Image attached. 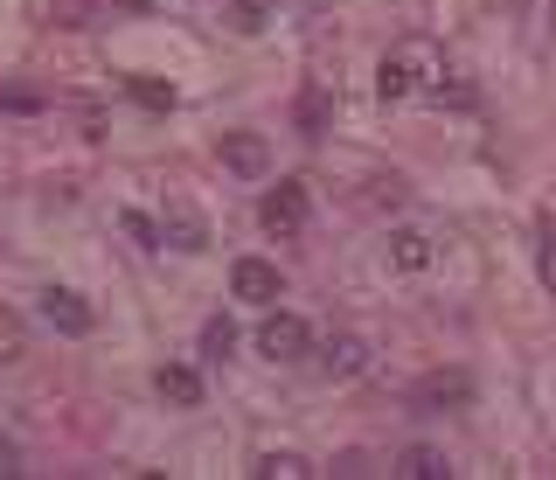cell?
Returning <instances> with one entry per match:
<instances>
[{"label":"cell","instance_id":"cell-1","mask_svg":"<svg viewBox=\"0 0 556 480\" xmlns=\"http://www.w3.org/2000/svg\"><path fill=\"white\" fill-rule=\"evenodd\" d=\"M439 77H445V56L431 49L425 36H410V42H396L390 56H382V71H376V91L390 98H417V91H439Z\"/></svg>","mask_w":556,"mask_h":480},{"label":"cell","instance_id":"cell-2","mask_svg":"<svg viewBox=\"0 0 556 480\" xmlns=\"http://www.w3.org/2000/svg\"><path fill=\"white\" fill-rule=\"evenodd\" d=\"M306 216H313L306 181H278V188H265V202H257V223H265L271 237H300Z\"/></svg>","mask_w":556,"mask_h":480},{"label":"cell","instance_id":"cell-3","mask_svg":"<svg viewBox=\"0 0 556 480\" xmlns=\"http://www.w3.org/2000/svg\"><path fill=\"white\" fill-rule=\"evenodd\" d=\"M473 404V376L466 369H431L410 383V410H466Z\"/></svg>","mask_w":556,"mask_h":480},{"label":"cell","instance_id":"cell-4","mask_svg":"<svg viewBox=\"0 0 556 480\" xmlns=\"http://www.w3.org/2000/svg\"><path fill=\"white\" fill-rule=\"evenodd\" d=\"M257 349H265L271 363H300V355L313 349V328L300 314H265L257 320Z\"/></svg>","mask_w":556,"mask_h":480},{"label":"cell","instance_id":"cell-5","mask_svg":"<svg viewBox=\"0 0 556 480\" xmlns=\"http://www.w3.org/2000/svg\"><path fill=\"white\" fill-rule=\"evenodd\" d=\"M216 153H223V167L243 175V181H265L271 175V140H265V132H223Z\"/></svg>","mask_w":556,"mask_h":480},{"label":"cell","instance_id":"cell-6","mask_svg":"<svg viewBox=\"0 0 556 480\" xmlns=\"http://www.w3.org/2000/svg\"><path fill=\"white\" fill-rule=\"evenodd\" d=\"M230 293L251 300V306H271V300H278V265H265V258H237V265H230Z\"/></svg>","mask_w":556,"mask_h":480},{"label":"cell","instance_id":"cell-7","mask_svg":"<svg viewBox=\"0 0 556 480\" xmlns=\"http://www.w3.org/2000/svg\"><path fill=\"white\" fill-rule=\"evenodd\" d=\"M42 320H49L56 334H91V328H98V314H91L77 293H63V286H49V293H42Z\"/></svg>","mask_w":556,"mask_h":480},{"label":"cell","instance_id":"cell-8","mask_svg":"<svg viewBox=\"0 0 556 480\" xmlns=\"http://www.w3.org/2000/svg\"><path fill=\"white\" fill-rule=\"evenodd\" d=\"M382 258H390V271H425L431 258H439V244H431L425 230H390L382 237Z\"/></svg>","mask_w":556,"mask_h":480},{"label":"cell","instance_id":"cell-9","mask_svg":"<svg viewBox=\"0 0 556 480\" xmlns=\"http://www.w3.org/2000/svg\"><path fill=\"white\" fill-rule=\"evenodd\" d=\"M320 369L334 376V383H348V376H362V369H369V341H362V334H334V341L320 349Z\"/></svg>","mask_w":556,"mask_h":480},{"label":"cell","instance_id":"cell-10","mask_svg":"<svg viewBox=\"0 0 556 480\" xmlns=\"http://www.w3.org/2000/svg\"><path fill=\"white\" fill-rule=\"evenodd\" d=\"M396 480H452V459L439 453V445H404V453L390 459Z\"/></svg>","mask_w":556,"mask_h":480},{"label":"cell","instance_id":"cell-11","mask_svg":"<svg viewBox=\"0 0 556 480\" xmlns=\"http://www.w3.org/2000/svg\"><path fill=\"white\" fill-rule=\"evenodd\" d=\"M153 390H161L167 404H181V410H195L202 404V369H188V363H167L161 376H153Z\"/></svg>","mask_w":556,"mask_h":480},{"label":"cell","instance_id":"cell-12","mask_svg":"<svg viewBox=\"0 0 556 480\" xmlns=\"http://www.w3.org/2000/svg\"><path fill=\"white\" fill-rule=\"evenodd\" d=\"M161 237H167L174 251H208V230H202V216H195V210H167Z\"/></svg>","mask_w":556,"mask_h":480},{"label":"cell","instance_id":"cell-13","mask_svg":"<svg viewBox=\"0 0 556 480\" xmlns=\"http://www.w3.org/2000/svg\"><path fill=\"white\" fill-rule=\"evenodd\" d=\"M251 473H257V480H313L320 467H313L306 453H265V459H257Z\"/></svg>","mask_w":556,"mask_h":480},{"label":"cell","instance_id":"cell-14","mask_svg":"<svg viewBox=\"0 0 556 480\" xmlns=\"http://www.w3.org/2000/svg\"><path fill=\"white\" fill-rule=\"evenodd\" d=\"M126 91L139 98L147 112H174V84H153V77H126Z\"/></svg>","mask_w":556,"mask_h":480},{"label":"cell","instance_id":"cell-15","mask_svg":"<svg viewBox=\"0 0 556 480\" xmlns=\"http://www.w3.org/2000/svg\"><path fill=\"white\" fill-rule=\"evenodd\" d=\"M535 279L556 293V223H543V230H535Z\"/></svg>","mask_w":556,"mask_h":480},{"label":"cell","instance_id":"cell-16","mask_svg":"<svg viewBox=\"0 0 556 480\" xmlns=\"http://www.w3.org/2000/svg\"><path fill=\"white\" fill-rule=\"evenodd\" d=\"M300 126H306V140L327 126V91H306V98H300Z\"/></svg>","mask_w":556,"mask_h":480},{"label":"cell","instance_id":"cell-17","mask_svg":"<svg viewBox=\"0 0 556 480\" xmlns=\"http://www.w3.org/2000/svg\"><path fill=\"white\" fill-rule=\"evenodd\" d=\"M230 341H237L230 320H208V328H202V349H208V355H230Z\"/></svg>","mask_w":556,"mask_h":480},{"label":"cell","instance_id":"cell-18","mask_svg":"<svg viewBox=\"0 0 556 480\" xmlns=\"http://www.w3.org/2000/svg\"><path fill=\"white\" fill-rule=\"evenodd\" d=\"M223 22H230L237 36H257V28H265V22H257V8H251V0H243V8H230V14H223Z\"/></svg>","mask_w":556,"mask_h":480},{"label":"cell","instance_id":"cell-19","mask_svg":"<svg viewBox=\"0 0 556 480\" xmlns=\"http://www.w3.org/2000/svg\"><path fill=\"white\" fill-rule=\"evenodd\" d=\"M14 473H22V445L0 432V480H14Z\"/></svg>","mask_w":556,"mask_h":480},{"label":"cell","instance_id":"cell-20","mask_svg":"<svg viewBox=\"0 0 556 480\" xmlns=\"http://www.w3.org/2000/svg\"><path fill=\"white\" fill-rule=\"evenodd\" d=\"M126 230L139 237V244H161V223H147V216H126Z\"/></svg>","mask_w":556,"mask_h":480},{"label":"cell","instance_id":"cell-21","mask_svg":"<svg viewBox=\"0 0 556 480\" xmlns=\"http://www.w3.org/2000/svg\"><path fill=\"white\" fill-rule=\"evenodd\" d=\"M126 8H153V0H126Z\"/></svg>","mask_w":556,"mask_h":480}]
</instances>
